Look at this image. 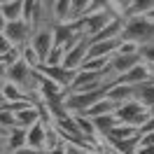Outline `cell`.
<instances>
[{
    "label": "cell",
    "mask_w": 154,
    "mask_h": 154,
    "mask_svg": "<svg viewBox=\"0 0 154 154\" xmlns=\"http://www.w3.org/2000/svg\"><path fill=\"white\" fill-rule=\"evenodd\" d=\"M119 40L133 42L138 47L147 45V42H154V21H149L147 17H131V19H126Z\"/></svg>",
    "instance_id": "cell-1"
},
{
    "label": "cell",
    "mask_w": 154,
    "mask_h": 154,
    "mask_svg": "<svg viewBox=\"0 0 154 154\" xmlns=\"http://www.w3.org/2000/svg\"><path fill=\"white\" fill-rule=\"evenodd\" d=\"M112 115H115V119L119 122V124L140 128V126L147 122V117L152 115V112H149V110H145L140 103H135L133 98H131V100H126V103H122V105H117Z\"/></svg>",
    "instance_id": "cell-2"
},
{
    "label": "cell",
    "mask_w": 154,
    "mask_h": 154,
    "mask_svg": "<svg viewBox=\"0 0 154 154\" xmlns=\"http://www.w3.org/2000/svg\"><path fill=\"white\" fill-rule=\"evenodd\" d=\"M35 72H38L40 77L49 79V82H54V84L61 87L63 91H68L70 84H72V79H75L77 70H66L63 66H42V63H40V66L35 68Z\"/></svg>",
    "instance_id": "cell-3"
},
{
    "label": "cell",
    "mask_w": 154,
    "mask_h": 154,
    "mask_svg": "<svg viewBox=\"0 0 154 154\" xmlns=\"http://www.w3.org/2000/svg\"><path fill=\"white\" fill-rule=\"evenodd\" d=\"M2 35L7 38V42H10L14 49H23V47L30 42L33 28H30V26H28L23 19H19V21H10V23L5 26V30H2Z\"/></svg>",
    "instance_id": "cell-4"
},
{
    "label": "cell",
    "mask_w": 154,
    "mask_h": 154,
    "mask_svg": "<svg viewBox=\"0 0 154 154\" xmlns=\"http://www.w3.org/2000/svg\"><path fill=\"white\" fill-rule=\"evenodd\" d=\"M30 49L35 51V56L40 58V63H45L47 54L54 49V35H51V28L49 26H42V28H33V35H30Z\"/></svg>",
    "instance_id": "cell-5"
},
{
    "label": "cell",
    "mask_w": 154,
    "mask_h": 154,
    "mask_svg": "<svg viewBox=\"0 0 154 154\" xmlns=\"http://www.w3.org/2000/svg\"><path fill=\"white\" fill-rule=\"evenodd\" d=\"M87 49H89V42L87 38H82L77 45H72L68 51H63V68L66 70H79L84 58H87Z\"/></svg>",
    "instance_id": "cell-6"
},
{
    "label": "cell",
    "mask_w": 154,
    "mask_h": 154,
    "mask_svg": "<svg viewBox=\"0 0 154 154\" xmlns=\"http://www.w3.org/2000/svg\"><path fill=\"white\" fill-rule=\"evenodd\" d=\"M145 82H149V68L145 66V63H138V66H133L128 72H124V75H119L115 79V84H124V87H140V84H145Z\"/></svg>",
    "instance_id": "cell-7"
},
{
    "label": "cell",
    "mask_w": 154,
    "mask_h": 154,
    "mask_svg": "<svg viewBox=\"0 0 154 154\" xmlns=\"http://www.w3.org/2000/svg\"><path fill=\"white\" fill-rule=\"evenodd\" d=\"M45 143H47V126L42 122L33 124L30 128H26V147L35 149V152H47Z\"/></svg>",
    "instance_id": "cell-8"
},
{
    "label": "cell",
    "mask_w": 154,
    "mask_h": 154,
    "mask_svg": "<svg viewBox=\"0 0 154 154\" xmlns=\"http://www.w3.org/2000/svg\"><path fill=\"white\" fill-rule=\"evenodd\" d=\"M107 143V152L110 154H135L138 147H140V135H133V138H126V140H105Z\"/></svg>",
    "instance_id": "cell-9"
},
{
    "label": "cell",
    "mask_w": 154,
    "mask_h": 154,
    "mask_svg": "<svg viewBox=\"0 0 154 154\" xmlns=\"http://www.w3.org/2000/svg\"><path fill=\"white\" fill-rule=\"evenodd\" d=\"M133 100L135 103H140L145 110H149L154 112V82H145L140 87H133Z\"/></svg>",
    "instance_id": "cell-10"
},
{
    "label": "cell",
    "mask_w": 154,
    "mask_h": 154,
    "mask_svg": "<svg viewBox=\"0 0 154 154\" xmlns=\"http://www.w3.org/2000/svg\"><path fill=\"white\" fill-rule=\"evenodd\" d=\"M40 122V107L38 105H28L23 107V110H19V112H14V126L17 128H30L33 124H38Z\"/></svg>",
    "instance_id": "cell-11"
},
{
    "label": "cell",
    "mask_w": 154,
    "mask_h": 154,
    "mask_svg": "<svg viewBox=\"0 0 154 154\" xmlns=\"http://www.w3.org/2000/svg\"><path fill=\"white\" fill-rule=\"evenodd\" d=\"M0 17L7 21V23L23 19V2L21 0H2L0 2Z\"/></svg>",
    "instance_id": "cell-12"
},
{
    "label": "cell",
    "mask_w": 154,
    "mask_h": 154,
    "mask_svg": "<svg viewBox=\"0 0 154 154\" xmlns=\"http://www.w3.org/2000/svg\"><path fill=\"white\" fill-rule=\"evenodd\" d=\"M105 98L117 107V105H122V103H126V100H131V98H133V89H131V87H124V84H112V87L107 89Z\"/></svg>",
    "instance_id": "cell-13"
},
{
    "label": "cell",
    "mask_w": 154,
    "mask_h": 154,
    "mask_svg": "<svg viewBox=\"0 0 154 154\" xmlns=\"http://www.w3.org/2000/svg\"><path fill=\"white\" fill-rule=\"evenodd\" d=\"M0 96H2V100H5V105H12V103H21V100H28V103H33L23 91H21L19 87H14L12 82H5L2 87H0Z\"/></svg>",
    "instance_id": "cell-14"
},
{
    "label": "cell",
    "mask_w": 154,
    "mask_h": 154,
    "mask_svg": "<svg viewBox=\"0 0 154 154\" xmlns=\"http://www.w3.org/2000/svg\"><path fill=\"white\" fill-rule=\"evenodd\" d=\"M51 14H54V26H56V23H72L70 0H58V2H51Z\"/></svg>",
    "instance_id": "cell-15"
},
{
    "label": "cell",
    "mask_w": 154,
    "mask_h": 154,
    "mask_svg": "<svg viewBox=\"0 0 154 154\" xmlns=\"http://www.w3.org/2000/svg\"><path fill=\"white\" fill-rule=\"evenodd\" d=\"M115 112V105L107 100V98H100L98 103H94V105L89 107L87 112H84V117L87 119H96V117H103V115H112Z\"/></svg>",
    "instance_id": "cell-16"
},
{
    "label": "cell",
    "mask_w": 154,
    "mask_h": 154,
    "mask_svg": "<svg viewBox=\"0 0 154 154\" xmlns=\"http://www.w3.org/2000/svg\"><path fill=\"white\" fill-rule=\"evenodd\" d=\"M91 124H94V128H96V133L103 138V135H107L117 124H119V122L115 119V115H103V117H96V119H91Z\"/></svg>",
    "instance_id": "cell-17"
},
{
    "label": "cell",
    "mask_w": 154,
    "mask_h": 154,
    "mask_svg": "<svg viewBox=\"0 0 154 154\" xmlns=\"http://www.w3.org/2000/svg\"><path fill=\"white\" fill-rule=\"evenodd\" d=\"M133 135H138V128L126 126V124H117L115 128L107 135H103V138H105V140H126V138H133Z\"/></svg>",
    "instance_id": "cell-18"
},
{
    "label": "cell",
    "mask_w": 154,
    "mask_h": 154,
    "mask_svg": "<svg viewBox=\"0 0 154 154\" xmlns=\"http://www.w3.org/2000/svg\"><path fill=\"white\" fill-rule=\"evenodd\" d=\"M26 147V131L23 128H12L7 133V149L14 152V149H21Z\"/></svg>",
    "instance_id": "cell-19"
},
{
    "label": "cell",
    "mask_w": 154,
    "mask_h": 154,
    "mask_svg": "<svg viewBox=\"0 0 154 154\" xmlns=\"http://www.w3.org/2000/svg\"><path fill=\"white\" fill-rule=\"evenodd\" d=\"M138 56H140V63H145L147 68H152L154 66V42L140 45V47H138Z\"/></svg>",
    "instance_id": "cell-20"
},
{
    "label": "cell",
    "mask_w": 154,
    "mask_h": 154,
    "mask_svg": "<svg viewBox=\"0 0 154 154\" xmlns=\"http://www.w3.org/2000/svg\"><path fill=\"white\" fill-rule=\"evenodd\" d=\"M42 66H63V49H61V47H54L47 54V58H45V63H42Z\"/></svg>",
    "instance_id": "cell-21"
},
{
    "label": "cell",
    "mask_w": 154,
    "mask_h": 154,
    "mask_svg": "<svg viewBox=\"0 0 154 154\" xmlns=\"http://www.w3.org/2000/svg\"><path fill=\"white\" fill-rule=\"evenodd\" d=\"M149 133H154V112L147 117V122L138 128V135H149Z\"/></svg>",
    "instance_id": "cell-22"
},
{
    "label": "cell",
    "mask_w": 154,
    "mask_h": 154,
    "mask_svg": "<svg viewBox=\"0 0 154 154\" xmlns=\"http://www.w3.org/2000/svg\"><path fill=\"white\" fill-rule=\"evenodd\" d=\"M117 54H138V45H133V42H124V40H122Z\"/></svg>",
    "instance_id": "cell-23"
},
{
    "label": "cell",
    "mask_w": 154,
    "mask_h": 154,
    "mask_svg": "<svg viewBox=\"0 0 154 154\" xmlns=\"http://www.w3.org/2000/svg\"><path fill=\"white\" fill-rule=\"evenodd\" d=\"M0 154H10V149H7V135L0 133Z\"/></svg>",
    "instance_id": "cell-24"
},
{
    "label": "cell",
    "mask_w": 154,
    "mask_h": 154,
    "mask_svg": "<svg viewBox=\"0 0 154 154\" xmlns=\"http://www.w3.org/2000/svg\"><path fill=\"white\" fill-rule=\"evenodd\" d=\"M5 82H7V66L0 61V87H2Z\"/></svg>",
    "instance_id": "cell-25"
},
{
    "label": "cell",
    "mask_w": 154,
    "mask_h": 154,
    "mask_svg": "<svg viewBox=\"0 0 154 154\" xmlns=\"http://www.w3.org/2000/svg\"><path fill=\"white\" fill-rule=\"evenodd\" d=\"M10 154H45V152H35V149H30V147H21V149H14Z\"/></svg>",
    "instance_id": "cell-26"
},
{
    "label": "cell",
    "mask_w": 154,
    "mask_h": 154,
    "mask_svg": "<svg viewBox=\"0 0 154 154\" xmlns=\"http://www.w3.org/2000/svg\"><path fill=\"white\" fill-rule=\"evenodd\" d=\"M147 19H149V21H154V7H152L149 12H147Z\"/></svg>",
    "instance_id": "cell-27"
}]
</instances>
